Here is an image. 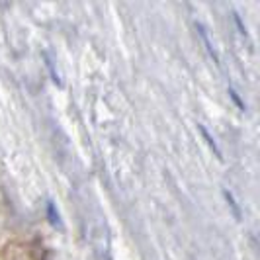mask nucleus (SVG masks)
<instances>
[{"mask_svg": "<svg viewBox=\"0 0 260 260\" xmlns=\"http://www.w3.org/2000/svg\"><path fill=\"white\" fill-rule=\"evenodd\" d=\"M200 131H202V135H204V137H206V141H208V145H209V147H211V149H213V151H215V155H217V156H219V158H221V151H219V149H217V145H215V141H213V139H211V137H209L208 129H206V127H204V125H200Z\"/></svg>", "mask_w": 260, "mask_h": 260, "instance_id": "2", "label": "nucleus"}, {"mask_svg": "<svg viewBox=\"0 0 260 260\" xmlns=\"http://www.w3.org/2000/svg\"><path fill=\"white\" fill-rule=\"evenodd\" d=\"M198 29H200V36H202V39H204V43H206V45H208V51H209V55H211V57H213V61H215V63H217V65H219V57H217V53H215V49H213V47H211V41H209L208 34H206V29H204V27L200 26V24H198Z\"/></svg>", "mask_w": 260, "mask_h": 260, "instance_id": "1", "label": "nucleus"}]
</instances>
